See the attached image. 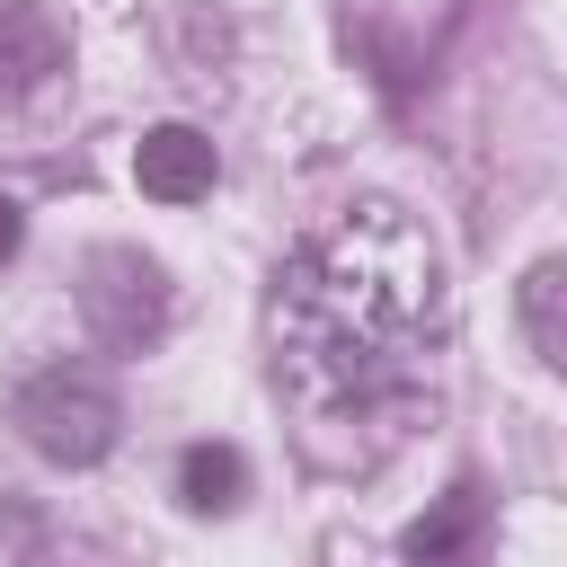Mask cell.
<instances>
[{"mask_svg":"<svg viewBox=\"0 0 567 567\" xmlns=\"http://www.w3.org/2000/svg\"><path fill=\"white\" fill-rule=\"evenodd\" d=\"M275 372L310 416L399 408L443 346V257L399 204H354L310 230L266 301Z\"/></svg>","mask_w":567,"mask_h":567,"instance_id":"cell-1","label":"cell"},{"mask_svg":"<svg viewBox=\"0 0 567 567\" xmlns=\"http://www.w3.org/2000/svg\"><path fill=\"white\" fill-rule=\"evenodd\" d=\"M9 425L27 434V452H44V461H62V470H89V461L115 452L124 408H115V390H106L89 363H44V372L18 381Z\"/></svg>","mask_w":567,"mask_h":567,"instance_id":"cell-2","label":"cell"},{"mask_svg":"<svg viewBox=\"0 0 567 567\" xmlns=\"http://www.w3.org/2000/svg\"><path fill=\"white\" fill-rule=\"evenodd\" d=\"M80 319L97 346L115 354H142L159 328H168V275L142 257V248H97L80 266Z\"/></svg>","mask_w":567,"mask_h":567,"instance_id":"cell-3","label":"cell"},{"mask_svg":"<svg viewBox=\"0 0 567 567\" xmlns=\"http://www.w3.org/2000/svg\"><path fill=\"white\" fill-rule=\"evenodd\" d=\"M408 567H487L496 558V514H487V487L478 478H452L399 540Z\"/></svg>","mask_w":567,"mask_h":567,"instance_id":"cell-4","label":"cell"},{"mask_svg":"<svg viewBox=\"0 0 567 567\" xmlns=\"http://www.w3.org/2000/svg\"><path fill=\"white\" fill-rule=\"evenodd\" d=\"M62 62H71V27L44 0H0V106L35 97Z\"/></svg>","mask_w":567,"mask_h":567,"instance_id":"cell-5","label":"cell"},{"mask_svg":"<svg viewBox=\"0 0 567 567\" xmlns=\"http://www.w3.org/2000/svg\"><path fill=\"white\" fill-rule=\"evenodd\" d=\"M133 177H142V195H159V204H195V195H213L221 159H213V142H204L195 124H159V133H142V151H133Z\"/></svg>","mask_w":567,"mask_h":567,"instance_id":"cell-6","label":"cell"},{"mask_svg":"<svg viewBox=\"0 0 567 567\" xmlns=\"http://www.w3.org/2000/svg\"><path fill=\"white\" fill-rule=\"evenodd\" d=\"M177 496H186L195 514H230V505L248 496V461H239L230 443H186V452H177Z\"/></svg>","mask_w":567,"mask_h":567,"instance_id":"cell-7","label":"cell"},{"mask_svg":"<svg viewBox=\"0 0 567 567\" xmlns=\"http://www.w3.org/2000/svg\"><path fill=\"white\" fill-rule=\"evenodd\" d=\"M558 292H567V266H558V257H540V266L523 275V328H532V354H540V363H567V337H558Z\"/></svg>","mask_w":567,"mask_h":567,"instance_id":"cell-8","label":"cell"},{"mask_svg":"<svg viewBox=\"0 0 567 567\" xmlns=\"http://www.w3.org/2000/svg\"><path fill=\"white\" fill-rule=\"evenodd\" d=\"M18 239H27V221H18V204H9V195H0V266H9V257H18Z\"/></svg>","mask_w":567,"mask_h":567,"instance_id":"cell-9","label":"cell"}]
</instances>
